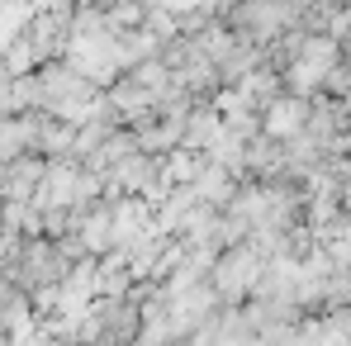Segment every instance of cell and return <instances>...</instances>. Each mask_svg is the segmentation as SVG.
Listing matches in <instances>:
<instances>
[{
  "label": "cell",
  "instance_id": "obj_1",
  "mask_svg": "<svg viewBox=\"0 0 351 346\" xmlns=\"http://www.w3.org/2000/svg\"><path fill=\"white\" fill-rule=\"evenodd\" d=\"M24 318H29V294L14 289L10 280H0V337L14 332V328H24Z\"/></svg>",
  "mask_w": 351,
  "mask_h": 346
},
{
  "label": "cell",
  "instance_id": "obj_2",
  "mask_svg": "<svg viewBox=\"0 0 351 346\" xmlns=\"http://www.w3.org/2000/svg\"><path fill=\"white\" fill-rule=\"evenodd\" d=\"M337 105H342V119L351 123V90H342V95H337Z\"/></svg>",
  "mask_w": 351,
  "mask_h": 346
}]
</instances>
